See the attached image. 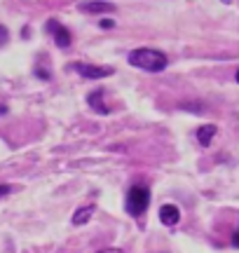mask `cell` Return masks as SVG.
Here are the masks:
<instances>
[{
    "mask_svg": "<svg viewBox=\"0 0 239 253\" xmlns=\"http://www.w3.org/2000/svg\"><path fill=\"white\" fill-rule=\"evenodd\" d=\"M166 59L164 52L159 49H150V47H138L134 52H129V66L134 68H141V71H148V73H159L166 68Z\"/></svg>",
    "mask_w": 239,
    "mask_h": 253,
    "instance_id": "1",
    "label": "cell"
},
{
    "mask_svg": "<svg viewBox=\"0 0 239 253\" xmlns=\"http://www.w3.org/2000/svg\"><path fill=\"white\" fill-rule=\"evenodd\" d=\"M148 204H150V190L146 188V185H134V188L129 190L127 195V211L129 216H143L146 213Z\"/></svg>",
    "mask_w": 239,
    "mask_h": 253,
    "instance_id": "2",
    "label": "cell"
},
{
    "mask_svg": "<svg viewBox=\"0 0 239 253\" xmlns=\"http://www.w3.org/2000/svg\"><path fill=\"white\" fill-rule=\"evenodd\" d=\"M68 71H75L78 75H82L87 80H103V78H111L115 68L111 66H92V63H82V61H75L68 63Z\"/></svg>",
    "mask_w": 239,
    "mask_h": 253,
    "instance_id": "3",
    "label": "cell"
},
{
    "mask_svg": "<svg viewBox=\"0 0 239 253\" xmlns=\"http://www.w3.org/2000/svg\"><path fill=\"white\" fill-rule=\"evenodd\" d=\"M45 28H47V33L54 38L56 47H61V49H68V47H71V42H73V36H71V31H68L64 24H59L56 19H49V21L45 24Z\"/></svg>",
    "mask_w": 239,
    "mask_h": 253,
    "instance_id": "4",
    "label": "cell"
},
{
    "mask_svg": "<svg viewBox=\"0 0 239 253\" xmlns=\"http://www.w3.org/2000/svg\"><path fill=\"white\" fill-rule=\"evenodd\" d=\"M78 9L82 12V14H111L115 12V5L113 2H106V0H84L78 5Z\"/></svg>",
    "mask_w": 239,
    "mask_h": 253,
    "instance_id": "5",
    "label": "cell"
},
{
    "mask_svg": "<svg viewBox=\"0 0 239 253\" xmlns=\"http://www.w3.org/2000/svg\"><path fill=\"white\" fill-rule=\"evenodd\" d=\"M103 96H106V89H94L89 96H87V103L94 108V113H99V115H108L111 108L103 103Z\"/></svg>",
    "mask_w": 239,
    "mask_h": 253,
    "instance_id": "6",
    "label": "cell"
},
{
    "mask_svg": "<svg viewBox=\"0 0 239 253\" xmlns=\"http://www.w3.org/2000/svg\"><path fill=\"white\" fill-rule=\"evenodd\" d=\"M159 220L169 227L176 225V223L181 220V211H178V207H174V204H164V207L159 209Z\"/></svg>",
    "mask_w": 239,
    "mask_h": 253,
    "instance_id": "7",
    "label": "cell"
},
{
    "mask_svg": "<svg viewBox=\"0 0 239 253\" xmlns=\"http://www.w3.org/2000/svg\"><path fill=\"white\" fill-rule=\"evenodd\" d=\"M216 131H218V126L216 125H204V126H199L197 129V141H199V145H206L211 143V138L216 136Z\"/></svg>",
    "mask_w": 239,
    "mask_h": 253,
    "instance_id": "8",
    "label": "cell"
},
{
    "mask_svg": "<svg viewBox=\"0 0 239 253\" xmlns=\"http://www.w3.org/2000/svg\"><path fill=\"white\" fill-rule=\"evenodd\" d=\"M94 211H96V209H94V204H89V207H80L73 213V225H84L87 220H92Z\"/></svg>",
    "mask_w": 239,
    "mask_h": 253,
    "instance_id": "9",
    "label": "cell"
},
{
    "mask_svg": "<svg viewBox=\"0 0 239 253\" xmlns=\"http://www.w3.org/2000/svg\"><path fill=\"white\" fill-rule=\"evenodd\" d=\"M7 40H9L7 28H5V26H0V47H5V45H7Z\"/></svg>",
    "mask_w": 239,
    "mask_h": 253,
    "instance_id": "10",
    "label": "cell"
},
{
    "mask_svg": "<svg viewBox=\"0 0 239 253\" xmlns=\"http://www.w3.org/2000/svg\"><path fill=\"white\" fill-rule=\"evenodd\" d=\"M99 26L108 31V28H115V21H113V19H101V21H99Z\"/></svg>",
    "mask_w": 239,
    "mask_h": 253,
    "instance_id": "11",
    "label": "cell"
},
{
    "mask_svg": "<svg viewBox=\"0 0 239 253\" xmlns=\"http://www.w3.org/2000/svg\"><path fill=\"white\" fill-rule=\"evenodd\" d=\"M9 192H12V188H9V185H5V183H0V199L7 197Z\"/></svg>",
    "mask_w": 239,
    "mask_h": 253,
    "instance_id": "12",
    "label": "cell"
},
{
    "mask_svg": "<svg viewBox=\"0 0 239 253\" xmlns=\"http://www.w3.org/2000/svg\"><path fill=\"white\" fill-rule=\"evenodd\" d=\"M99 253H124L122 249H103V251H99Z\"/></svg>",
    "mask_w": 239,
    "mask_h": 253,
    "instance_id": "13",
    "label": "cell"
},
{
    "mask_svg": "<svg viewBox=\"0 0 239 253\" xmlns=\"http://www.w3.org/2000/svg\"><path fill=\"white\" fill-rule=\"evenodd\" d=\"M232 246H237V249H239V232L232 237Z\"/></svg>",
    "mask_w": 239,
    "mask_h": 253,
    "instance_id": "14",
    "label": "cell"
},
{
    "mask_svg": "<svg viewBox=\"0 0 239 253\" xmlns=\"http://www.w3.org/2000/svg\"><path fill=\"white\" fill-rule=\"evenodd\" d=\"M0 113H5V110H2V106H0Z\"/></svg>",
    "mask_w": 239,
    "mask_h": 253,
    "instance_id": "15",
    "label": "cell"
},
{
    "mask_svg": "<svg viewBox=\"0 0 239 253\" xmlns=\"http://www.w3.org/2000/svg\"><path fill=\"white\" fill-rule=\"evenodd\" d=\"M237 82H239V71H237Z\"/></svg>",
    "mask_w": 239,
    "mask_h": 253,
    "instance_id": "16",
    "label": "cell"
}]
</instances>
